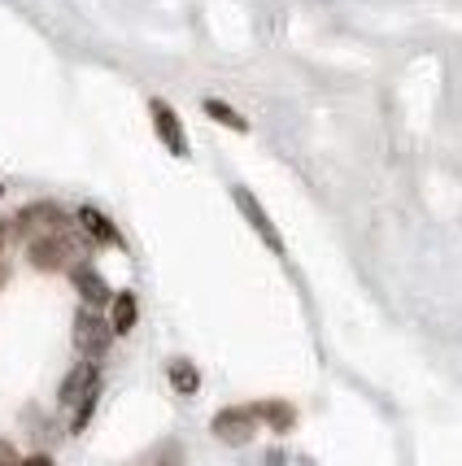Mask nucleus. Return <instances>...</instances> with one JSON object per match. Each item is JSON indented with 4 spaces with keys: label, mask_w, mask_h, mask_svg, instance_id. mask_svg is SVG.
<instances>
[{
    "label": "nucleus",
    "mask_w": 462,
    "mask_h": 466,
    "mask_svg": "<svg viewBox=\"0 0 462 466\" xmlns=\"http://www.w3.org/2000/svg\"><path fill=\"white\" fill-rule=\"evenodd\" d=\"M22 231H36V236H44V231H57L61 227V209L57 205H26L18 218Z\"/></svg>",
    "instance_id": "9"
},
{
    "label": "nucleus",
    "mask_w": 462,
    "mask_h": 466,
    "mask_svg": "<svg viewBox=\"0 0 462 466\" xmlns=\"http://www.w3.org/2000/svg\"><path fill=\"white\" fill-rule=\"evenodd\" d=\"M14 462V445H9V441H0V466H9Z\"/></svg>",
    "instance_id": "16"
},
{
    "label": "nucleus",
    "mask_w": 462,
    "mask_h": 466,
    "mask_svg": "<svg viewBox=\"0 0 462 466\" xmlns=\"http://www.w3.org/2000/svg\"><path fill=\"white\" fill-rule=\"evenodd\" d=\"M253 414H258V419H266L271 427H280V431H288V427H293V410L283 406V401H262V406H253Z\"/></svg>",
    "instance_id": "13"
},
{
    "label": "nucleus",
    "mask_w": 462,
    "mask_h": 466,
    "mask_svg": "<svg viewBox=\"0 0 462 466\" xmlns=\"http://www.w3.org/2000/svg\"><path fill=\"white\" fill-rule=\"evenodd\" d=\"M258 414H253V406H227L214 414V423H210V431H214V441H222V445H249L253 436H258Z\"/></svg>",
    "instance_id": "3"
},
{
    "label": "nucleus",
    "mask_w": 462,
    "mask_h": 466,
    "mask_svg": "<svg viewBox=\"0 0 462 466\" xmlns=\"http://www.w3.org/2000/svg\"><path fill=\"white\" fill-rule=\"evenodd\" d=\"M109 323H105L97 309H79V319H75V349H79L83 358H97V353H105V345H109Z\"/></svg>",
    "instance_id": "4"
},
{
    "label": "nucleus",
    "mask_w": 462,
    "mask_h": 466,
    "mask_svg": "<svg viewBox=\"0 0 462 466\" xmlns=\"http://www.w3.org/2000/svg\"><path fill=\"white\" fill-rule=\"evenodd\" d=\"M75 253H79V244L70 240L66 231H44V236H36V240L26 244V258H31V266H40V270H66V266H79L75 262Z\"/></svg>",
    "instance_id": "2"
},
{
    "label": "nucleus",
    "mask_w": 462,
    "mask_h": 466,
    "mask_svg": "<svg viewBox=\"0 0 462 466\" xmlns=\"http://www.w3.org/2000/svg\"><path fill=\"white\" fill-rule=\"evenodd\" d=\"M201 109H205V118H214L219 127H231V131H249V122H244L227 101H219V96H205Z\"/></svg>",
    "instance_id": "12"
},
{
    "label": "nucleus",
    "mask_w": 462,
    "mask_h": 466,
    "mask_svg": "<svg viewBox=\"0 0 462 466\" xmlns=\"http://www.w3.org/2000/svg\"><path fill=\"white\" fill-rule=\"evenodd\" d=\"M140 466H183V453H180V445H166L158 453H149Z\"/></svg>",
    "instance_id": "14"
},
{
    "label": "nucleus",
    "mask_w": 462,
    "mask_h": 466,
    "mask_svg": "<svg viewBox=\"0 0 462 466\" xmlns=\"http://www.w3.org/2000/svg\"><path fill=\"white\" fill-rule=\"evenodd\" d=\"M166 380H170V388H175V392L192 397V392L201 388V370L188 362V358H175V362H166Z\"/></svg>",
    "instance_id": "11"
},
{
    "label": "nucleus",
    "mask_w": 462,
    "mask_h": 466,
    "mask_svg": "<svg viewBox=\"0 0 462 466\" xmlns=\"http://www.w3.org/2000/svg\"><path fill=\"white\" fill-rule=\"evenodd\" d=\"M149 114H153V127H158V140L166 144L175 157H188V136H183L180 114L161 101V96H153V101H149Z\"/></svg>",
    "instance_id": "5"
},
{
    "label": "nucleus",
    "mask_w": 462,
    "mask_h": 466,
    "mask_svg": "<svg viewBox=\"0 0 462 466\" xmlns=\"http://www.w3.org/2000/svg\"><path fill=\"white\" fill-rule=\"evenodd\" d=\"M79 223H83V231H87L92 240H101V244H122V240H118V227L109 223V218H105L97 205H83V209H79Z\"/></svg>",
    "instance_id": "10"
},
{
    "label": "nucleus",
    "mask_w": 462,
    "mask_h": 466,
    "mask_svg": "<svg viewBox=\"0 0 462 466\" xmlns=\"http://www.w3.org/2000/svg\"><path fill=\"white\" fill-rule=\"evenodd\" d=\"M5 236H9V227L0 223V253H5Z\"/></svg>",
    "instance_id": "17"
},
{
    "label": "nucleus",
    "mask_w": 462,
    "mask_h": 466,
    "mask_svg": "<svg viewBox=\"0 0 462 466\" xmlns=\"http://www.w3.org/2000/svg\"><path fill=\"white\" fill-rule=\"evenodd\" d=\"M97 397H101V370H97V362H92V358H83L79 366H70V370H66L61 392H57L61 410H75L70 431H83V427H87L92 410H97Z\"/></svg>",
    "instance_id": "1"
},
{
    "label": "nucleus",
    "mask_w": 462,
    "mask_h": 466,
    "mask_svg": "<svg viewBox=\"0 0 462 466\" xmlns=\"http://www.w3.org/2000/svg\"><path fill=\"white\" fill-rule=\"evenodd\" d=\"M70 279H75V288H79V297L87 305H105V301H109V288H105V279L92 270V266H70Z\"/></svg>",
    "instance_id": "8"
},
{
    "label": "nucleus",
    "mask_w": 462,
    "mask_h": 466,
    "mask_svg": "<svg viewBox=\"0 0 462 466\" xmlns=\"http://www.w3.org/2000/svg\"><path fill=\"white\" fill-rule=\"evenodd\" d=\"M140 319V301H136V292H114L109 297V331L114 336H127L131 327Z\"/></svg>",
    "instance_id": "7"
},
{
    "label": "nucleus",
    "mask_w": 462,
    "mask_h": 466,
    "mask_svg": "<svg viewBox=\"0 0 462 466\" xmlns=\"http://www.w3.org/2000/svg\"><path fill=\"white\" fill-rule=\"evenodd\" d=\"M236 205H241V214L253 223V231H258L262 240H266V248H275V253H283V240H280V231H275V223L262 214V205L253 201V192H244V187H236Z\"/></svg>",
    "instance_id": "6"
},
{
    "label": "nucleus",
    "mask_w": 462,
    "mask_h": 466,
    "mask_svg": "<svg viewBox=\"0 0 462 466\" xmlns=\"http://www.w3.org/2000/svg\"><path fill=\"white\" fill-rule=\"evenodd\" d=\"M9 466H53V458H44V453H36V458H22V462L14 458Z\"/></svg>",
    "instance_id": "15"
},
{
    "label": "nucleus",
    "mask_w": 462,
    "mask_h": 466,
    "mask_svg": "<svg viewBox=\"0 0 462 466\" xmlns=\"http://www.w3.org/2000/svg\"><path fill=\"white\" fill-rule=\"evenodd\" d=\"M0 192H5V187H0Z\"/></svg>",
    "instance_id": "18"
}]
</instances>
